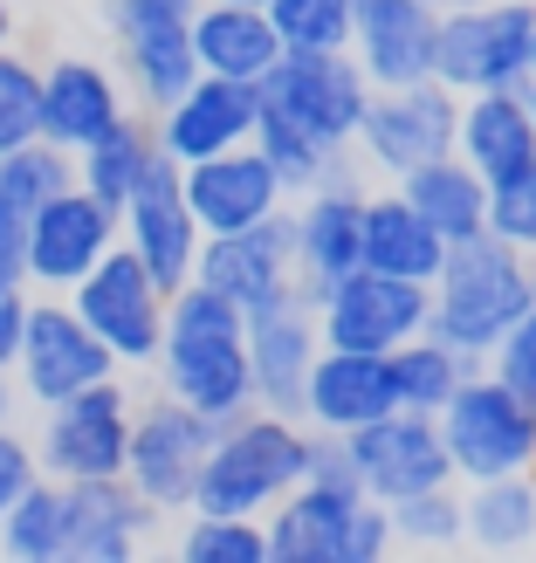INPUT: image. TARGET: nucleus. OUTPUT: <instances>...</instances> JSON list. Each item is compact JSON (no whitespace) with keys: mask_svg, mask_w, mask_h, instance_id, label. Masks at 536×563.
<instances>
[{"mask_svg":"<svg viewBox=\"0 0 536 563\" xmlns=\"http://www.w3.org/2000/svg\"><path fill=\"white\" fill-rule=\"evenodd\" d=\"M158 385L207 412L214 427L255 406V378H248V317L214 296L207 282H179L165 296V330H158Z\"/></svg>","mask_w":536,"mask_h":563,"instance_id":"obj_1","label":"nucleus"},{"mask_svg":"<svg viewBox=\"0 0 536 563\" xmlns=\"http://www.w3.org/2000/svg\"><path fill=\"white\" fill-rule=\"evenodd\" d=\"M529 302H536L529 255H516L495 234H474L461 247H447V262L427 282V336H440V344H455L482 364Z\"/></svg>","mask_w":536,"mask_h":563,"instance_id":"obj_2","label":"nucleus"},{"mask_svg":"<svg viewBox=\"0 0 536 563\" xmlns=\"http://www.w3.org/2000/svg\"><path fill=\"white\" fill-rule=\"evenodd\" d=\"M309 467V427L282 419L269 406H248L234 419H220L193 482V509L200 516H269L282 495L303 482Z\"/></svg>","mask_w":536,"mask_h":563,"instance_id":"obj_3","label":"nucleus"},{"mask_svg":"<svg viewBox=\"0 0 536 563\" xmlns=\"http://www.w3.org/2000/svg\"><path fill=\"white\" fill-rule=\"evenodd\" d=\"M262 537H269V563H379L385 550H400L385 501L330 482H296L262 516Z\"/></svg>","mask_w":536,"mask_h":563,"instance_id":"obj_4","label":"nucleus"},{"mask_svg":"<svg viewBox=\"0 0 536 563\" xmlns=\"http://www.w3.org/2000/svg\"><path fill=\"white\" fill-rule=\"evenodd\" d=\"M440 446L455 482H489V474H523L536 467V406L516 399L489 364H474L461 391L434 412Z\"/></svg>","mask_w":536,"mask_h":563,"instance_id":"obj_5","label":"nucleus"},{"mask_svg":"<svg viewBox=\"0 0 536 563\" xmlns=\"http://www.w3.org/2000/svg\"><path fill=\"white\" fill-rule=\"evenodd\" d=\"M529 35H536V0H474V8L440 14L434 82H447L455 97L523 90L529 82Z\"/></svg>","mask_w":536,"mask_h":563,"instance_id":"obj_6","label":"nucleus"},{"mask_svg":"<svg viewBox=\"0 0 536 563\" xmlns=\"http://www.w3.org/2000/svg\"><path fill=\"white\" fill-rule=\"evenodd\" d=\"M255 90H262V110L303 124L309 137H324L337 152H351V137L364 124V103H372V82H364L351 48H282L275 69Z\"/></svg>","mask_w":536,"mask_h":563,"instance_id":"obj_7","label":"nucleus"},{"mask_svg":"<svg viewBox=\"0 0 536 563\" xmlns=\"http://www.w3.org/2000/svg\"><path fill=\"white\" fill-rule=\"evenodd\" d=\"M131 391L124 378H97L69 391V399L42 406V433H35V461L55 482H103L124 474V440H131Z\"/></svg>","mask_w":536,"mask_h":563,"instance_id":"obj_8","label":"nucleus"},{"mask_svg":"<svg viewBox=\"0 0 536 563\" xmlns=\"http://www.w3.org/2000/svg\"><path fill=\"white\" fill-rule=\"evenodd\" d=\"M207 440H214V419H207V412H193L186 399H173V391H158V399L131 406L124 482L145 495L158 516L193 509V482H200Z\"/></svg>","mask_w":536,"mask_h":563,"instance_id":"obj_9","label":"nucleus"},{"mask_svg":"<svg viewBox=\"0 0 536 563\" xmlns=\"http://www.w3.org/2000/svg\"><path fill=\"white\" fill-rule=\"evenodd\" d=\"M455 124H461V97L447 90V82H434V76L392 82V90H372L351 152L372 165L379 179H400V173H413V165L455 152Z\"/></svg>","mask_w":536,"mask_h":563,"instance_id":"obj_10","label":"nucleus"},{"mask_svg":"<svg viewBox=\"0 0 536 563\" xmlns=\"http://www.w3.org/2000/svg\"><path fill=\"white\" fill-rule=\"evenodd\" d=\"M69 309L83 323L97 330V344L118 357V372H138V364L158 357V330H165V289L145 275V262L131 255V247L118 241L110 255L76 282V289H63Z\"/></svg>","mask_w":536,"mask_h":563,"instance_id":"obj_11","label":"nucleus"},{"mask_svg":"<svg viewBox=\"0 0 536 563\" xmlns=\"http://www.w3.org/2000/svg\"><path fill=\"white\" fill-rule=\"evenodd\" d=\"M317 336L337 351H400L406 336L427 330V282L406 275H379V268H351L309 302Z\"/></svg>","mask_w":536,"mask_h":563,"instance_id":"obj_12","label":"nucleus"},{"mask_svg":"<svg viewBox=\"0 0 536 563\" xmlns=\"http://www.w3.org/2000/svg\"><path fill=\"white\" fill-rule=\"evenodd\" d=\"M8 378L21 385V399L55 406L97 378H118V357L97 344V330L69 309V296H28V330Z\"/></svg>","mask_w":536,"mask_h":563,"instance_id":"obj_13","label":"nucleus"},{"mask_svg":"<svg viewBox=\"0 0 536 563\" xmlns=\"http://www.w3.org/2000/svg\"><path fill=\"white\" fill-rule=\"evenodd\" d=\"M118 241L145 262V275L158 282L165 296H173L179 282H193V255H200L207 234H200V220H193V207H186L179 165L165 152L145 165V179H138L131 200L118 207Z\"/></svg>","mask_w":536,"mask_h":563,"instance_id":"obj_14","label":"nucleus"},{"mask_svg":"<svg viewBox=\"0 0 536 563\" xmlns=\"http://www.w3.org/2000/svg\"><path fill=\"white\" fill-rule=\"evenodd\" d=\"M364 186L351 165L330 173L289 200V262H296V302H317L337 275L358 268V220H364Z\"/></svg>","mask_w":536,"mask_h":563,"instance_id":"obj_15","label":"nucleus"},{"mask_svg":"<svg viewBox=\"0 0 536 563\" xmlns=\"http://www.w3.org/2000/svg\"><path fill=\"white\" fill-rule=\"evenodd\" d=\"M110 247H118V213L69 179L63 192H48L28 213V289H42V296L76 289Z\"/></svg>","mask_w":536,"mask_h":563,"instance_id":"obj_16","label":"nucleus"},{"mask_svg":"<svg viewBox=\"0 0 536 563\" xmlns=\"http://www.w3.org/2000/svg\"><path fill=\"white\" fill-rule=\"evenodd\" d=\"M193 282H207L214 296H228L241 317L275 302H296V262H289V207L262 228H234V234H207L193 255Z\"/></svg>","mask_w":536,"mask_h":563,"instance_id":"obj_17","label":"nucleus"},{"mask_svg":"<svg viewBox=\"0 0 536 563\" xmlns=\"http://www.w3.org/2000/svg\"><path fill=\"white\" fill-rule=\"evenodd\" d=\"M344 454H351L358 488L372 495V501H400V495H419V488L455 482L434 412H406V406H392L385 419H372V427L344 433Z\"/></svg>","mask_w":536,"mask_h":563,"instance_id":"obj_18","label":"nucleus"},{"mask_svg":"<svg viewBox=\"0 0 536 563\" xmlns=\"http://www.w3.org/2000/svg\"><path fill=\"white\" fill-rule=\"evenodd\" d=\"M255 118H262V90H255V82L200 69L173 103L152 110V137H158V152L173 165H193V158L248 145V137H255Z\"/></svg>","mask_w":536,"mask_h":563,"instance_id":"obj_19","label":"nucleus"},{"mask_svg":"<svg viewBox=\"0 0 536 563\" xmlns=\"http://www.w3.org/2000/svg\"><path fill=\"white\" fill-rule=\"evenodd\" d=\"M179 186H186V207L200 220V234H234V228H262L289 207L282 179L269 173V158L255 145H234V152H214V158H193L179 165Z\"/></svg>","mask_w":536,"mask_h":563,"instance_id":"obj_20","label":"nucleus"},{"mask_svg":"<svg viewBox=\"0 0 536 563\" xmlns=\"http://www.w3.org/2000/svg\"><path fill=\"white\" fill-rule=\"evenodd\" d=\"M400 406L392 385V351H337L324 344L303 385V427L309 433H358Z\"/></svg>","mask_w":536,"mask_h":563,"instance_id":"obj_21","label":"nucleus"},{"mask_svg":"<svg viewBox=\"0 0 536 563\" xmlns=\"http://www.w3.org/2000/svg\"><path fill=\"white\" fill-rule=\"evenodd\" d=\"M124 110H131L124 76L110 63H97V55H55V63H42V145L76 158Z\"/></svg>","mask_w":536,"mask_h":563,"instance_id":"obj_22","label":"nucleus"},{"mask_svg":"<svg viewBox=\"0 0 536 563\" xmlns=\"http://www.w3.org/2000/svg\"><path fill=\"white\" fill-rule=\"evenodd\" d=\"M434 42H440V8L434 0H358L351 21V55L372 90L434 76Z\"/></svg>","mask_w":536,"mask_h":563,"instance_id":"obj_23","label":"nucleus"},{"mask_svg":"<svg viewBox=\"0 0 536 563\" xmlns=\"http://www.w3.org/2000/svg\"><path fill=\"white\" fill-rule=\"evenodd\" d=\"M324 336L309 302H275L248 317V378H255V406L282 412V419H303V385H309V364H317Z\"/></svg>","mask_w":536,"mask_h":563,"instance_id":"obj_24","label":"nucleus"},{"mask_svg":"<svg viewBox=\"0 0 536 563\" xmlns=\"http://www.w3.org/2000/svg\"><path fill=\"white\" fill-rule=\"evenodd\" d=\"M152 522H158V509L124 474L69 482V563H124L152 537Z\"/></svg>","mask_w":536,"mask_h":563,"instance_id":"obj_25","label":"nucleus"},{"mask_svg":"<svg viewBox=\"0 0 536 563\" xmlns=\"http://www.w3.org/2000/svg\"><path fill=\"white\" fill-rule=\"evenodd\" d=\"M455 152H461L489 186L529 179V173H536V124H529L523 90H474V97H461Z\"/></svg>","mask_w":536,"mask_h":563,"instance_id":"obj_26","label":"nucleus"},{"mask_svg":"<svg viewBox=\"0 0 536 563\" xmlns=\"http://www.w3.org/2000/svg\"><path fill=\"white\" fill-rule=\"evenodd\" d=\"M186 35H193V63L207 76H234V82H262L282 55L269 8H241V0H200Z\"/></svg>","mask_w":536,"mask_h":563,"instance_id":"obj_27","label":"nucleus"},{"mask_svg":"<svg viewBox=\"0 0 536 563\" xmlns=\"http://www.w3.org/2000/svg\"><path fill=\"white\" fill-rule=\"evenodd\" d=\"M392 186H400V200L427 220L447 247L489 234V179L474 173L461 152H440V158H427V165H413V173H400Z\"/></svg>","mask_w":536,"mask_h":563,"instance_id":"obj_28","label":"nucleus"},{"mask_svg":"<svg viewBox=\"0 0 536 563\" xmlns=\"http://www.w3.org/2000/svg\"><path fill=\"white\" fill-rule=\"evenodd\" d=\"M358 262L379 275H406V282H434V268L447 262V241L419 220L400 186L364 192V220H358Z\"/></svg>","mask_w":536,"mask_h":563,"instance_id":"obj_29","label":"nucleus"},{"mask_svg":"<svg viewBox=\"0 0 536 563\" xmlns=\"http://www.w3.org/2000/svg\"><path fill=\"white\" fill-rule=\"evenodd\" d=\"M461 543L489 550V556L536 550V467L461 482Z\"/></svg>","mask_w":536,"mask_h":563,"instance_id":"obj_30","label":"nucleus"},{"mask_svg":"<svg viewBox=\"0 0 536 563\" xmlns=\"http://www.w3.org/2000/svg\"><path fill=\"white\" fill-rule=\"evenodd\" d=\"M152 158H158L152 118H145V110H124V118L110 124L103 137H90V145L76 152V186L118 213V207L131 200V186L145 179V165H152Z\"/></svg>","mask_w":536,"mask_h":563,"instance_id":"obj_31","label":"nucleus"},{"mask_svg":"<svg viewBox=\"0 0 536 563\" xmlns=\"http://www.w3.org/2000/svg\"><path fill=\"white\" fill-rule=\"evenodd\" d=\"M118 76H124V97H138V110L173 103L193 76H200V63H193V35L186 27H145V35H124L118 42Z\"/></svg>","mask_w":536,"mask_h":563,"instance_id":"obj_32","label":"nucleus"},{"mask_svg":"<svg viewBox=\"0 0 536 563\" xmlns=\"http://www.w3.org/2000/svg\"><path fill=\"white\" fill-rule=\"evenodd\" d=\"M0 556L14 563H69V482L35 474L14 509L0 516Z\"/></svg>","mask_w":536,"mask_h":563,"instance_id":"obj_33","label":"nucleus"},{"mask_svg":"<svg viewBox=\"0 0 536 563\" xmlns=\"http://www.w3.org/2000/svg\"><path fill=\"white\" fill-rule=\"evenodd\" d=\"M262 158H269V173L282 179V192H309V186H324L330 173H344L351 165V152H337V145H324V137H309L303 124H289V118H275V110H262L255 118V137H248Z\"/></svg>","mask_w":536,"mask_h":563,"instance_id":"obj_34","label":"nucleus"},{"mask_svg":"<svg viewBox=\"0 0 536 563\" xmlns=\"http://www.w3.org/2000/svg\"><path fill=\"white\" fill-rule=\"evenodd\" d=\"M474 372V357L455 351V344H440V336H406L400 351H392V385H400V406L406 412H440L447 399L461 391V378Z\"/></svg>","mask_w":536,"mask_h":563,"instance_id":"obj_35","label":"nucleus"},{"mask_svg":"<svg viewBox=\"0 0 536 563\" xmlns=\"http://www.w3.org/2000/svg\"><path fill=\"white\" fill-rule=\"evenodd\" d=\"M76 179V158L55 152V145H21V152H0V220H14L28 228V213H35L48 192H63Z\"/></svg>","mask_w":536,"mask_h":563,"instance_id":"obj_36","label":"nucleus"},{"mask_svg":"<svg viewBox=\"0 0 536 563\" xmlns=\"http://www.w3.org/2000/svg\"><path fill=\"white\" fill-rule=\"evenodd\" d=\"M385 516H392V543H406V550H455L461 543V482L400 495V501H385Z\"/></svg>","mask_w":536,"mask_h":563,"instance_id":"obj_37","label":"nucleus"},{"mask_svg":"<svg viewBox=\"0 0 536 563\" xmlns=\"http://www.w3.org/2000/svg\"><path fill=\"white\" fill-rule=\"evenodd\" d=\"M179 556L186 563H269L262 516H200V509H186Z\"/></svg>","mask_w":536,"mask_h":563,"instance_id":"obj_38","label":"nucleus"},{"mask_svg":"<svg viewBox=\"0 0 536 563\" xmlns=\"http://www.w3.org/2000/svg\"><path fill=\"white\" fill-rule=\"evenodd\" d=\"M42 137V63L21 48H0V152H21Z\"/></svg>","mask_w":536,"mask_h":563,"instance_id":"obj_39","label":"nucleus"},{"mask_svg":"<svg viewBox=\"0 0 536 563\" xmlns=\"http://www.w3.org/2000/svg\"><path fill=\"white\" fill-rule=\"evenodd\" d=\"M282 48H351L358 0H269Z\"/></svg>","mask_w":536,"mask_h":563,"instance_id":"obj_40","label":"nucleus"},{"mask_svg":"<svg viewBox=\"0 0 536 563\" xmlns=\"http://www.w3.org/2000/svg\"><path fill=\"white\" fill-rule=\"evenodd\" d=\"M489 234L510 241L516 255L536 262V173H529V179H502V186H489Z\"/></svg>","mask_w":536,"mask_h":563,"instance_id":"obj_41","label":"nucleus"},{"mask_svg":"<svg viewBox=\"0 0 536 563\" xmlns=\"http://www.w3.org/2000/svg\"><path fill=\"white\" fill-rule=\"evenodd\" d=\"M482 364H489V372L516 391V399H529V406H536V302L523 309L510 330H502V344H495Z\"/></svg>","mask_w":536,"mask_h":563,"instance_id":"obj_42","label":"nucleus"},{"mask_svg":"<svg viewBox=\"0 0 536 563\" xmlns=\"http://www.w3.org/2000/svg\"><path fill=\"white\" fill-rule=\"evenodd\" d=\"M193 8L200 0H103V27L110 42H124V35H145V27H186Z\"/></svg>","mask_w":536,"mask_h":563,"instance_id":"obj_43","label":"nucleus"},{"mask_svg":"<svg viewBox=\"0 0 536 563\" xmlns=\"http://www.w3.org/2000/svg\"><path fill=\"white\" fill-rule=\"evenodd\" d=\"M35 474H42L35 440H21V433H14V419H8V427H0V516L14 509V495L35 482Z\"/></svg>","mask_w":536,"mask_h":563,"instance_id":"obj_44","label":"nucleus"},{"mask_svg":"<svg viewBox=\"0 0 536 563\" xmlns=\"http://www.w3.org/2000/svg\"><path fill=\"white\" fill-rule=\"evenodd\" d=\"M21 330H28V289H0V372H14Z\"/></svg>","mask_w":536,"mask_h":563,"instance_id":"obj_45","label":"nucleus"},{"mask_svg":"<svg viewBox=\"0 0 536 563\" xmlns=\"http://www.w3.org/2000/svg\"><path fill=\"white\" fill-rule=\"evenodd\" d=\"M0 289H28V228L0 220Z\"/></svg>","mask_w":536,"mask_h":563,"instance_id":"obj_46","label":"nucleus"},{"mask_svg":"<svg viewBox=\"0 0 536 563\" xmlns=\"http://www.w3.org/2000/svg\"><path fill=\"white\" fill-rule=\"evenodd\" d=\"M14 27H21V14H14V0H0V48H14Z\"/></svg>","mask_w":536,"mask_h":563,"instance_id":"obj_47","label":"nucleus"},{"mask_svg":"<svg viewBox=\"0 0 536 563\" xmlns=\"http://www.w3.org/2000/svg\"><path fill=\"white\" fill-rule=\"evenodd\" d=\"M8 419H14V378L0 372V427H8Z\"/></svg>","mask_w":536,"mask_h":563,"instance_id":"obj_48","label":"nucleus"},{"mask_svg":"<svg viewBox=\"0 0 536 563\" xmlns=\"http://www.w3.org/2000/svg\"><path fill=\"white\" fill-rule=\"evenodd\" d=\"M523 103H529V124H536V76L523 82Z\"/></svg>","mask_w":536,"mask_h":563,"instance_id":"obj_49","label":"nucleus"},{"mask_svg":"<svg viewBox=\"0 0 536 563\" xmlns=\"http://www.w3.org/2000/svg\"><path fill=\"white\" fill-rule=\"evenodd\" d=\"M434 8H440V14H455V8H474V0H434Z\"/></svg>","mask_w":536,"mask_h":563,"instance_id":"obj_50","label":"nucleus"},{"mask_svg":"<svg viewBox=\"0 0 536 563\" xmlns=\"http://www.w3.org/2000/svg\"><path fill=\"white\" fill-rule=\"evenodd\" d=\"M529 76H536V35H529Z\"/></svg>","mask_w":536,"mask_h":563,"instance_id":"obj_51","label":"nucleus"},{"mask_svg":"<svg viewBox=\"0 0 536 563\" xmlns=\"http://www.w3.org/2000/svg\"><path fill=\"white\" fill-rule=\"evenodd\" d=\"M241 8H269V0H241Z\"/></svg>","mask_w":536,"mask_h":563,"instance_id":"obj_52","label":"nucleus"},{"mask_svg":"<svg viewBox=\"0 0 536 563\" xmlns=\"http://www.w3.org/2000/svg\"><path fill=\"white\" fill-rule=\"evenodd\" d=\"M529 275H536V262H529Z\"/></svg>","mask_w":536,"mask_h":563,"instance_id":"obj_53","label":"nucleus"}]
</instances>
